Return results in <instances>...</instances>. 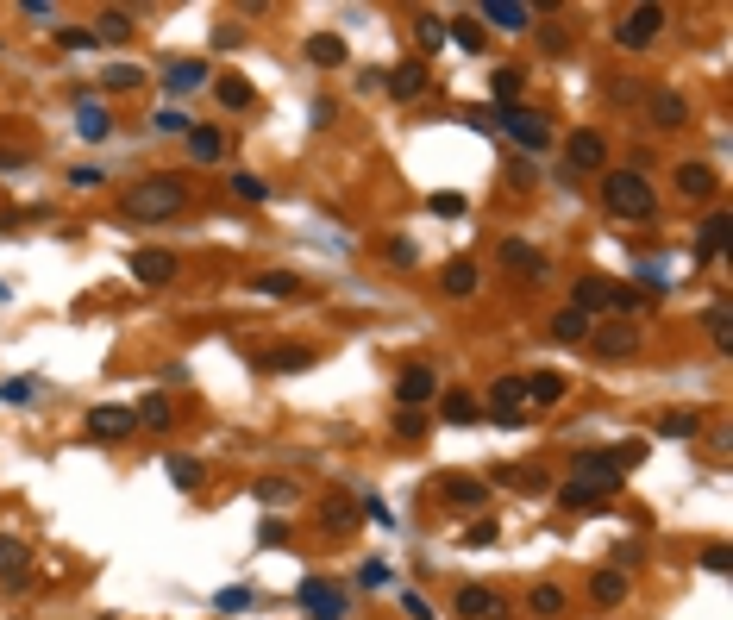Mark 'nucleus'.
I'll use <instances>...</instances> for the list:
<instances>
[{
	"label": "nucleus",
	"mask_w": 733,
	"mask_h": 620,
	"mask_svg": "<svg viewBox=\"0 0 733 620\" xmlns=\"http://www.w3.org/2000/svg\"><path fill=\"white\" fill-rule=\"evenodd\" d=\"M646 458V445H608V451H583L571 464V483H564V508H602L614 489H621V476Z\"/></svg>",
	"instance_id": "nucleus-1"
},
{
	"label": "nucleus",
	"mask_w": 733,
	"mask_h": 620,
	"mask_svg": "<svg viewBox=\"0 0 733 620\" xmlns=\"http://www.w3.org/2000/svg\"><path fill=\"white\" fill-rule=\"evenodd\" d=\"M126 213L132 220H145V226H163V220H176V213H188V182L176 170H163V176H138L126 188Z\"/></svg>",
	"instance_id": "nucleus-2"
},
{
	"label": "nucleus",
	"mask_w": 733,
	"mask_h": 620,
	"mask_svg": "<svg viewBox=\"0 0 733 620\" xmlns=\"http://www.w3.org/2000/svg\"><path fill=\"white\" fill-rule=\"evenodd\" d=\"M602 207L614 213V220H652L658 195H652V182L640 170H608L602 176Z\"/></svg>",
	"instance_id": "nucleus-3"
},
{
	"label": "nucleus",
	"mask_w": 733,
	"mask_h": 620,
	"mask_svg": "<svg viewBox=\"0 0 733 620\" xmlns=\"http://www.w3.org/2000/svg\"><path fill=\"white\" fill-rule=\"evenodd\" d=\"M495 126H502L520 151H546V145H552L546 113H533V107H495Z\"/></svg>",
	"instance_id": "nucleus-4"
},
{
	"label": "nucleus",
	"mask_w": 733,
	"mask_h": 620,
	"mask_svg": "<svg viewBox=\"0 0 733 620\" xmlns=\"http://www.w3.org/2000/svg\"><path fill=\"white\" fill-rule=\"evenodd\" d=\"M658 32H665V7H658V0H646V7H627V13H621L614 44H621V51H646Z\"/></svg>",
	"instance_id": "nucleus-5"
},
{
	"label": "nucleus",
	"mask_w": 733,
	"mask_h": 620,
	"mask_svg": "<svg viewBox=\"0 0 733 620\" xmlns=\"http://www.w3.org/2000/svg\"><path fill=\"white\" fill-rule=\"evenodd\" d=\"M495 270L514 276V282H539L546 276V251L527 245V238H502V245H495Z\"/></svg>",
	"instance_id": "nucleus-6"
},
{
	"label": "nucleus",
	"mask_w": 733,
	"mask_h": 620,
	"mask_svg": "<svg viewBox=\"0 0 733 620\" xmlns=\"http://www.w3.org/2000/svg\"><path fill=\"white\" fill-rule=\"evenodd\" d=\"M640 339H646V326L640 320H608V326H589V351L596 357H633L640 351Z\"/></svg>",
	"instance_id": "nucleus-7"
},
{
	"label": "nucleus",
	"mask_w": 733,
	"mask_h": 620,
	"mask_svg": "<svg viewBox=\"0 0 733 620\" xmlns=\"http://www.w3.org/2000/svg\"><path fill=\"white\" fill-rule=\"evenodd\" d=\"M126 270L145 282V289H163V282H176L182 257H176V251H163V245H145V251H132V257H126Z\"/></svg>",
	"instance_id": "nucleus-8"
},
{
	"label": "nucleus",
	"mask_w": 733,
	"mask_h": 620,
	"mask_svg": "<svg viewBox=\"0 0 733 620\" xmlns=\"http://www.w3.org/2000/svg\"><path fill=\"white\" fill-rule=\"evenodd\" d=\"M301 608L314 614V620H345V614H351V595L333 589L326 577H307V583H301Z\"/></svg>",
	"instance_id": "nucleus-9"
},
{
	"label": "nucleus",
	"mask_w": 733,
	"mask_h": 620,
	"mask_svg": "<svg viewBox=\"0 0 733 620\" xmlns=\"http://www.w3.org/2000/svg\"><path fill=\"white\" fill-rule=\"evenodd\" d=\"M395 401H401V408H427V401H439V376L427 364H408L395 376Z\"/></svg>",
	"instance_id": "nucleus-10"
},
{
	"label": "nucleus",
	"mask_w": 733,
	"mask_h": 620,
	"mask_svg": "<svg viewBox=\"0 0 733 620\" xmlns=\"http://www.w3.org/2000/svg\"><path fill=\"white\" fill-rule=\"evenodd\" d=\"M646 119L658 132H683L690 126V101H683L677 88H652V101H646Z\"/></svg>",
	"instance_id": "nucleus-11"
},
{
	"label": "nucleus",
	"mask_w": 733,
	"mask_h": 620,
	"mask_svg": "<svg viewBox=\"0 0 733 620\" xmlns=\"http://www.w3.org/2000/svg\"><path fill=\"white\" fill-rule=\"evenodd\" d=\"M477 26H489V32H527L533 26V7H520V0H483Z\"/></svg>",
	"instance_id": "nucleus-12"
},
{
	"label": "nucleus",
	"mask_w": 733,
	"mask_h": 620,
	"mask_svg": "<svg viewBox=\"0 0 733 620\" xmlns=\"http://www.w3.org/2000/svg\"><path fill=\"white\" fill-rule=\"evenodd\" d=\"M489 414H502L508 426L527 414V376H495L489 383Z\"/></svg>",
	"instance_id": "nucleus-13"
},
{
	"label": "nucleus",
	"mask_w": 733,
	"mask_h": 620,
	"mask_svg": "<svg viewBox=\"0 0 733 620\" xmlns=\"http://www.w3.org/2000/svg\"><path fill=\"white\" fill-rule=\"evenodd\" d=\"M452 608H458V620H508V602L495 589H477V583H464Z\"/></svg>",
	"instance_id": "nucleus-14"
},
{
	"label": "nucleus",
	"mask_w": 733,
	"mask_h": 620,
	"mask_svg": "<svg viewBox=\"0 0 733 620\" xmlns=\"http://www.w3.org/2000/svg\"><path fill=\"white\" fill-rule=\"evenodd\" d=\"M727 232H733L727 213H708V220L696 226V251H690V264H696V270H702V264H715V257L727 251Z\"/></svg>",
	"instance_id": "nucleus-15"
},
{
	"label": "nucleus",
	"mask_w": 733,
	"mask_h": 620,
	"mask_svg": "<svg viewBox=\"0 0 733 620\" xmlns=\"http://www.w3.org/2000/svg\"><path fill=\"white\" fill-rule=\"evenodd\" d=\"M383 88H389V101H420V94H427V63H420V57L395 63L383 76Z\"/></svg>",
	"instance_id": "nucleus-16"
},
{
	"label": "nucleus",
	"mask_w": 733,
	"mask_h": 620,
	"mask_svg": "<svg viewBox=\"0 0 733 620\" xmlns=\"http://www.w3.org/2000/svg\"><path fill=\"white\" fill-rule=\"evenodd\" d=\"M132 408H88V439L94 445H113V439H126L132 433Z\"/></svg>",
	"instance_id": "nucleus-17"
},
{
	"label": "nucleus",
	"mask_w": 733,
	"mask_h": 620,
	"mask_svg": "<svg viewBox=\"0 0 733 620\" xmlns=\"http://www.w3.org/2000/svg\"><path fill=\"white\" fill-rule=\"evenodd\" d=\"M439 495H445L452 508H483V502H489V476H464V470H452V476L439 483Z\"/></svg>",
	"instance_id": "nucleus-18"
},
{
	"label": "nucleus",
	"mask_w": 733,
	"mask_h": 620,
	"mask_svg": "<svg viewBox=\"0 0 733 620\" xmlns=\"http://www.w3.org/2000/svg\"><path fill=\"white\" fill-rule=\"evenodd\" d=\"M564 163H571V170H602V163H608V138L602 132H571Z\"/></svg>",
	"instance_id": "nucleus-19"
},
{
	"label": "nucleus",
	"mask_w": 733,
	"mask_h": 620,
	"mask_svg": "<svg viewBox=\"0 0 733 620\" xmlns=\"http://www.w3.org/2000/svg\"><path fill=\"white\" fill-rule=\"evenodd\" d=\"M608 301H614V282H608V276H577V289H571V307H577V314L596 320V314H608Z\"/></svg>",
	"instance_id": "nucleus-20"
},
{
	"label": "nucleus",
	"mask_w": 733,
	"mask_h": 620,
	"mask_svg": "<svg viewBox=\"0 0 733 620\" xmlns=\"http://www.w3.org/2000/svg\"><path fill=\"white\" fill-rule=\"evenodd\" d=\"M715 188H721V176L708 170V163H677V195L683 201H715Z\"/></svg>",
	"instance_id": "nucleus-21"
},
{
	"label": "nucleus",
	"mask_w": 733,
	"mask_h": 620,
	"mask_svg": "<svg viewBox=\"0 0 733 620\" xmlns=\"http://www.w3.org/2000/svg\"><path fill=\"white\" fill-rule=\"evenodd\" d=\"M32 577V552H26V539H13V533H0V583H26Z\"/></svg>",
	"instance_id": "nucleus-22"
},
{
	"label": "nucleus",
	"mask_w": 733,
	"mask_h": 620,
	"mask_svg": "<svg viewBox=\"0 0 733 620\" xmlns=\"http://www.w3.org/2000/svg\"><path fill=\"white\" fill-rule=\"evenodd\" d=\"M439 420H445V426H477V420H483V401L470 395V389H445V395H439Z\"/></svg>",
	"instance_id": "nucleus-23"
},
{
	"label": "nucleus",
	"mask_w": 733,
	"mask_h": 620,
	"mask_svg": "<svg viewBox=\"0 0 733 620\" xmlns=\"http://www.w3.org/2000/svg\"><path fill=\"white\" fill-rule=\"evenodd\" d=\"M207 76H214V69H207V57H176V63H170V76H163V88H170L176 101H182V94H195Z\"/></svg>",
	"instance_id": "nucleus-24"
},
{
	"label": "nucleus",
	"mask_w": 733,
	"mask_h": 620,
	"mask_svg": "<svg viewBox=\"0 0 733 620\" xmlns=\"http://www.w3.org/2000/svg\"><path fill=\"white\" fill-rule=\"evenodd\" d=\"M564 389H571V376H558V370H533V376H527V408H558Z\"/></svg>",
	"instance_id": "nucleus-25"
},
{
	"label": "nucleus",
	"mask_w": 733,
	"mask_h": 620,
	"mask_svg": "<svg viewBox=\"0 0 733 620\" xmlns=\"http://www.w3.org/2000/svg\"><path fill=\"white\" fill-rule=\"evenodd\" d=\"M76 132L88 138V145H101V138H113V113H107L101 101H88V94H82V101H76Z\"/></svg>",
	"instance_id": "nucleus-26"
},
{
	"label": "nucleus",
	"mask_w": 733,
	"mask_h": 620,
	"mask_svg": "<svg viewBox=\"0 0 733 620\" xmlns=\"http://www.w3.org/2000/svg\"><path fill=\"white\" fill-rule=\"evenodd\" d=\"M520 88H527V69H514V63L489 69V94H495V107H520Z\"/></svg>",
	"instance_id": "nucleus-27"
},
{
	"label": "nucleus",
	"mask_w": 733,
	"mask_h": 620,
	"mask_svg": "<svg viewBox=\"0 0 733 620\" xmlns=\"http://www.w3.org/2000/svg\"><path fill=\"white\" fill-rule=\"evenodd\" d=\"M132 420L145 426V433H170V426H176V408H170V395H145V401L132 408Z\"/></svg>",
	"instance_id": "nucleus-28"
},
{
	"label": "nucleus",
	"mask_w": 733,
	"mask_h": 620,
	"mask_svg": "<svg viewBox=\"0 0 733 620\" xmlns=\"http://www.w3.org/2000/svg\"><path fill=\"white\" fill-rule=\"evenodd\" d=\"M589 602H596V608H621L627 602V577H621V570H596V577H589Z\"/></svg>",
	"instance_id": "nucleus-29"
},
{
	"label": "nucleus",
	"mask_w": 733,
	"mask_h": 620,
	"mask_svg": "<svg viewBox=\"0 0 733 620\" xmlns=\"http://www.w3.org/2000/svg\"><path fill=\"white\" fill-rule=\"evenodd\" d=\"M307 63H314V69H339L345 63V38L339 32H314V38H307Z\"/></svg>",
	"instance_id": "nucleus-30"
},
{
	"label": "nucleus",
	"mask_w": 733,
	"mask_h": 620,
	"mask_svg": "<svg viewBox=\"0 0 733 620\" xmlns=\"http://www.w3.org/2000/svg\"><path fill=\"white\" fill-rule=\"evenodd\" d=\"M589 326H596L589 314H577V307H558V314H552V339H558V345H583Z\"/></svg>",
	"instance_id": "nucleus-31"
},
{
	"label": "nucleus",
	"mask_w": 733,
	"mask_h": 620,
	"mask_svg": "<svg viewBox=\"0 0 733 620\" xmlns=\"http://www.w3.org/2000/svg\"><path fill=\"white\" fill-rule=\"evenodd\" d=\"M439 282H445V295H458V301H464V295H477V257H452Z\"/></svg>",
	"instance_id": "nucleus-32"
},
{
	"label": "nucleus",
	"mask_w": 733,
	"mask_h": 620,
	"mask_svg": "<svg viewBox=\"0 0 733 620\" xmlns=\"http://www.w3.org/2000/svg\"><path fill=\"white\" fill-rule=\"evenodd\" d=\"M132 26H138V19H132L126 7H107L101 19H94V44H101V38H107V44H126V38H132Z\"/></svg>",
	"instance_id": "nucleus-33"
},
{
	"label": "nucleus",
	"mask_w": 733,
	"mask_h": 620,
	"mask_svg": "<svg viewBox=\"0 0 733 620\" xmlns=\"http://www.w3.org/2000/svg\"><path fill=\"white\" fill-rule=\"evenodd\" d=\"M220 151H226V138L214 126H188V157L195 163H220Z\"/></svg>",
	"instance_id": "nucleus-34"
},
{
	"label": "nucleus",
	"mask_w": 733,
	"mask_h": 620,
	"mask_svg": "<svg viewBox=\"0 0 733 620\" xmlns=\"http://www.w3.org/2000/svg\"><path fill=\"white\" fill-rule=\"evenodd\" d=\"M307 364H320V351H307V345H276V351L264 357V370H282V376H289V370H307Z\"/></svg>",
	"instance_id": "nucleus-35"
},
{
	"label": "nucleus",
	"mask_w": 733,
	"mask_h": 620,
	"mask_svg": "<svg viewBox=\"0 0 733 620\" xmlns=\"http://www.w3.org/2000/svg\"><path fill=\"white\" fill-rule=\"evenodd\" d=\"M658 433H665V439H696L702 433V414L696 408H671V414H658Z\"/></svg>",
	"instance_id": "nucleus-36"
},
{
	"label": "nucleus",
	"mask_w": 733,
	"mask_h": 620,
	"mask_svg": "<svg viewBox=\"0 0 733 620\" xmlns=\"http://www.w3.org/2000/svg\"><path fill=\"white\" fill-rule=\"evenodd\" d=\"M251 289L270 295V301H282V295H301V276H289V270H264V276H251Z\"/></svg>",
	"instance_id": "nucleus-37"
},
{
	"label": "nucleus",
	"mask_w": 733,
	"mask_h": 620,
	"mask_svg": "<svg viewBox=\"0 0 733 620\" xmlns=\"http://www.w3.org/2000/svg\"><path fill=\"white\" fill-rule=\"evenodd\" d=\"M163 470H170V483H176V489H201V476H207V470H201V458H182V451H176V458H163Z\"/></svg>",
	"instance_id": "nucleus-38"
},
{
	"label": "nucleus",
	"mask_w": 733,
	"mask_h": 620,
	"mask_svg": "<svg viewBox=\"0 0 733 620\" xmlns=\"http://www.w3.org/2000/svg\"><path fill=\"white\" fill-rule=\"evenodd\" d=\"M702 326H708V339H715L721 351L733 345V314H727V301H715V307H708V314H702Z\"/></svg>",
	"instance_id": "nucleus-39"
},
{
	"label": "nucleus",
	"mask_w": 733,
	"mask_h": 620,
	"mask_svg": "<svg viewBox=\"0 0 733 620\" xmlns=\"http://www.w3.org/2000/svg\"><path fill=\"white\" fill-rule=\"evenodd\" d=\"M251 101H257V94H251V82H245V76H226V82H220V107H232V113H245Z\"/></svg>",
	"instance_id": "nucleus-40"
},
{
	"label": "nucleus",
	"mask_w": 733,
	"mask_h": 620,
	"mask_svg": "<svg viewBox=\"0 0 733 620\" xmlns=\"http://www.w3.org/2000/svg\"><path fill=\"white\" fill-rule=\"evenodd\" d=\"M257 502H264V508L295 502V483H289V476H264V483H257Z\"/></svg>",
	"instance_id": "nucleus-41"
},
{
	"label": "nucleus",
	"mask_w": 733,
	"mask_h": 620,
	"mask_svg": "<svg viewBox=\"0 0 733 620\" xmlns=\"http://www.w3.org/2000/svg\"><path fill=\"white\" fill-rule=\"evenodd\" d=\"M445 38H458L464 51H483V26H477V19H445Z\"/></svg>",
	"instance_id": "nucleus-42"
},
{
	"label": "nucleus",
	"mask_w": 733,
	"mask_h": 620,
	"mask_svg": "<svg viewBox=\"0 0 733 620\" xmlns=\"http://www.w3.org/2000/svg\"><path fill=\"white\" fill-rule=\"evenodd\" d=\"M101 82H107L113 94H126V88H138V82H145V69H138V63H113Z\"/></svg>",
	"instance_id": "nucleus-43"
},
{
	"label": "nucleus",
	"mask_w": 733,
	"mask_h": 620,
	"mask_svg": "<svg viewBox=\"0 0 733 620\" xmlns=\"http://www.w3.org/2000/svg\"><path fill=\"white\" fill-rule=\"evenodd\" d=\"M226 182H232V195H245V201H270V182H264V176H251V170L226 176Z\"/></svg>",
	"instance_id": "nucleus-44"
},
{
	"label": "nucleus",
	"mask_w": 733,
	"mask_h": 620,
	"mask_svg": "<svg viewBox=\"0 0 733 620\" xmlns=\"http://www.w3.org/2000/svg\"><path fill=\"white\" fill-rule=\"evenodd\" d=\"M533 614H546V620L564 614V589H558V583H539V589H533Z\"/></svg>",
	"instance_id": "nucleus-45"
},
{
	"label": "nucleus",
	"mask_w": 733,
	"mask_h": 620,
	"mask_svg": "<svg viewBox=\"0 0 733 620\" xmlns=\"http://www.w3.org/2000/svg\"><path fill=\"white\" fill-rule=\"evenodd\" d=\"M414 26H420V44H427V51H439V44H445V19L439 13H420Z\"/></svg>",
	"instance_id": "nucleus-46"
},
{
	"label": "nucleus",
	"mask_w": 733,
	"mask_h": 620,
	"mask_svg": "<svg viewBox=\"0 0 733 620\" xmlns=\"http://www.w3.org/2000/svg\"><path fill=\"white\" fill-rule=\"evenodd\" d=\"M395 433H401V439H420V433H427V414H420V408H401V414H395Z\"/></svg>",
	"instance_id": "nucleus-47"
},
{
	"label": "nucleus",
	"mask_w": 733,
	"mask_h": 620,
	"mask_svg": "<svg viewBox=\"0 0 733 620\" xmlns=\"http://www.w3.org/2000/svg\"><path fill=\"white\" fill-rule=\"evenodd\" d=\"M702 570H708V577H727V570H733L727 545H702Z\"/></svg>",
	"instance_id": "nucleus-48"
},
{
	"label": "nucleus",
	"mask_w": 733,
	"mask_h": 620,
	"mask_svg": "<svg viewBox=\"0 0 733 620\" xmlns=\"http://www.w3.org/2000/svg\"><path fill=\"white\" fill-rule=\"evenodd\" d=\"M389 577H395V570H389L383 558H370V564L358 570V583H364V589H389Z\"/></svg>",
	"instance_id": "nucleus-49"
},
{
	"label": "nucleus",
	"mask_w": 733,
	"mask_h": 620,
	"mask_svg": "<svg viewBox=\"0 0 733 620\" xmlns=\"http://www.w3.org/2000/svg\"><path fill=\"white\" fill-rule=\"evenodd\" d=\"M57 44H63V51H94V32H82V26H57Z\"/></svg>",
	"instance_id": "nucleus-50"
},
{
	"label": "nucleus",
	"mask_w": 733,
	"mask_h": 620,
	"mask_svg": "<svg viewBox=\"0 0 733 620\" xmlns=\"http://www.w3.org/2000/svg\"><path fill=\"white\" fill-rule=\"evenodd\" d=\"M214 608H220V614H239V608H251V589H220V595H214Z\"/></svg>",
	"instance_id": "nucleus-51"
},
{
	"label": "nucleus",
	"mask_w": 733,
	"mask_h": 620,
	"mask_svg": "<svg viewBox=\"0 0 733 620\" xmlns=\"http://www.w3.org/2000/svg\"><path fill=\"white\" fill-rule=\"evenodd\" d=\"M464 126L470 132H495V107H464Z\"/></svg>",
	"instance_id": "nucleus-52"
},
{
	"label": "nucleus",
	"mask_w": 733,
	"mask_h": 620,
	"mask_svg": "<svg viewBox=\"0 0 733 620\" xmlns=\"http://www.w3.org/2000/svg\"><path fill=\"white\" fill-rule=\"evenodd\" d=\"M69 182H76V188H101L107 170H94V163H76V170H69Z\"/></svg>",
	"instance_id": "nucleus-53"
},
{
	"label": "nucleus",
	"mask_w": 733,
	"mask_h": 620,
	"mask_svg": "<svg viewBox=\"0 0 733 620\" xmlns=\"http://www.w3.org/2000/svg\"><path fill=\"white\" fill-rule=\"evenodd\" d=\"M0 395H7V401H13V408H26V401H32L38 389L26 383V376H13V383H7V389H0Z\"/></svg>",
	"instance_id": "nucleus-54"
},
{
	"label": "nucleus",
	"mask_w": 733,
	"mask_h": 620,
	"mask_svg": "<svg viewBox=\"0 0 733 620\" xmlns=\"http://www.w3.org/2000/svg\"><path fill=\"white\" fill-rule=\"evenodd\" d=\"M320 520H326V533H351V514H345L339 502H326V514H320Z\"/></svg>",
	"instance_id": "nucleus-55"
},
{
	"label": "nucleus",
	"mask_w": 733,
	"mask_h": 620,
	"mask_svg": "<svg viewBox=\"0 0 733 620\" xmlns=\"http://www.w3.org/2000/svg\"><path fill=\"white\" fill-rule=\"evenodd\" d=\"M464 545H470V552H483V545H495V527H489V520H477V527L464 533Z\"/></svg>",
	"instance_id": "nucleus-56"
},
{
	"label": "nucleus",
	"mask_w": 733,
	"mask_h": 620,
	"mask_svg": "<svg viewBox=\"0 0 733 620\" xmlns=\"http://www.w3.org/2000/svg\"><path fill=\"white\" fill-rule=\"evenodd\" d=\"M433 213H445V220H458V213H464V195H433Z\"/></svg>",
	"instance_id": "nucleus-57"
},
{
	"label": "nucleus",
	"mask_w": 733,
	"mask_h": 620,
	"mask_svg": "<svg viewBox=\"0 0 733 620\" xmlns=\"http://www.w3.org/2000/svg\"><path fill=\"white\" fill-rule=\"evenodd\" d=\"M389 257H395V264H414L420 251H414V238H389Z\"/></svg>",
	"instance_id": "nucleus-58"
},
{
	"label": "nucleus",
	"mask_w": 733,
	"mask_h": 620,
	"mask_svg": "<svg viewBox=\"0 0 733 620\" xmlns=\"http://www.w3.org/2000/svg\"><path fill=\"white\" fill-rule=\"evenodd\" d=\"M157 132H188V119H182L176 107H163V113H157Z\"/></svg>",
	"instance_id": "nucleus-59"
},
{
	"label": "nucleus",
	"mask_w": 733,
	"mask_h": 620,
	"mask_svg": "<svg viewBox=\"0 0 733 620\" xmlns=\"http://www.w3.org/2000/svg\"><path fill=\"white\" fill-rule=\"evenodd\" d=\"M364 514L376 520V527H395V520H389V508H383V502H376V495H364Z\"/></svg>",
	"instance_id": "nucleus-60"
},
{
	"label": "nucleus",
	"mask_w": 733,
	"mask_h": 620,
	"mask_svg": "<svg viewBox=\"0 0 733 620\" xmlns=\"http://www.w3.org/2000/svg\"><path fill=\"white\" fill-rule=\"evenodd\" d=\"M19 13H26V19H57V7H51V0H26Z\"/></svg>",
	"instance_id": "nucleus-61"
}]
</instances>
